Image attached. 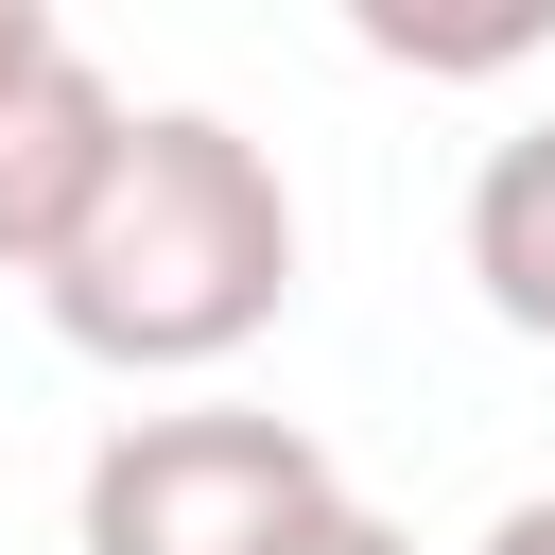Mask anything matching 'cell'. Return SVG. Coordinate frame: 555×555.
Here are the masks:
<instances>
[{"label": "cell", "mask_w": 555, "mask_h": 555, "mask_svg": "<svg viewBox=\"0 0 555 555\" xmlns=\"http://www.w3.org/2000/svg\"><path fill=\"white\" fill-rule=\"evenodd\" d=\"M468 278H486V312L520 347H555V121L486 139V173H468Z\"/></svg>", "instance_id": "obj_4"}, {"label": "cell", "mask_w": 555, "mask_h": 555, "mask_svg": "<svg viewBox=\"0 0 555 555\" xmlns=\"http://www.w3.org/2000/svg\"><path fill=\"white\" fill-rule=\"evenodd\" d=\"M35 295H52V330L87 364L191 382V364H225V347H260L295 312V191H278V156L243 121L139 104L121 156H104V191H87V225L52 243Z\"/></svg>", "instance_id": "obj_1"}, {"label": "cell", "mask_w": 555, "mask_h": 555, "mask_svg": "<svg viewBox=\"0 0 555 555\" xmlns=\"http://www.w3.org/2000/svg\"><path fill=\"white\" fill-rule=\"evenodd\" d=\"M486 555H555V503H503V520H486Z\"/></svg>", "instance_id": "obj_6"}, {"label": "cell", "mask_w": 555, "mask_h": 555, "mask_svg": "<svg viewBox=\"0 0 555 555\" xmlns=\"http://www.w3.org/2000/svg\"><path fill=\"white\" fill-rule=\"evenodd\" d=\"M295 555H416V538H399V520H364V503H330V520H312Z\"/></svg>", "instance_id": "obj_5"}, {"label": "cell", "mask_w": 555, "mask_h": 555, "mask_svg": "<svg viewBox=\"0 0 555 555\" xmlns=\"http://www.w3.org/2000/svg\"><path fill=\"white\" fill-rule=\"evenodd\" d=\"M330 503H347V468H330L295 416L191 399V416H121V434L87 451L69 538H87V555H295Z\"/></svg>", "instance_id": "obj_2"}, {"label": "cell", "mask_w": 555, "mask_h": 555, "mask_svg": "<svg viewBox=\"0 0 555 555\" xmlns=\"http://www.w3.org/2000/svg\"><path fill=\"white\" fill-rule=\"evenodd\" d=\"M121 121H139V104L69 52V17H52V0H0V278H52V243L87 225Z\"/></svg>", "instance_id": "obj_3"}]
</instances>
